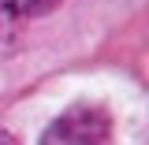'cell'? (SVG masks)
I'll return each mask as SVG.
<instances>
[{"label":"cell","instance_id":"obj_1","mask_svg":"<svg viewBox=\"0 0 149 145\" xmlns=\"http://www.w3.org/2000/svg\"><path fill=\"white\" fill-rule=\"evenodd\" d=\"M41 145H112V115L101 104H71L41 134Z\"/></svg>","mask_w":149,"mask_h":145},{"label":"cell","instance_id":"obj_2","mask_svg":"<svg viewBox=\"0 0 149 145\" xmlns=\"http://www.w3.org/2000/svg\"><path fill=\"white\" fill-rule=\"evenodd\" d=\"M52 8H60V0H0V15L8 22H19V19H37L49 15Z\"/></svg>","mask_w":149,"mask_h":145},{"label":"cell","instance_id":"obj_3","mask_svg":"<svg viewBox=\"0 0 149 145\" xmlns=\"http://www.w3.org/2000/svg\"><path fill=\"white\" fill-rule=\"evenodd\" d=\"M0 145H19V142L11 138V134H8V130H0Z\"/></svg>","mask_w":149,"mask_h":145}]
</instances>
